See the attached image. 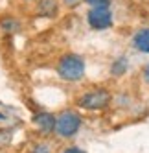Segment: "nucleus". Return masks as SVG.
Segmentation results:
<instances>
[{
	"label": "nucleus",
	"instance_id": "f257e3e1",
	"mask_svg": "<svg viewBox=\"0 0 149 153\" xmlns=\"http://www.w3.org/2000/svg\"><path fill=\"white\" fill-rule=\"evenodd\" d=\"M57 74L65 81H79L85 76V59L77 53H65L57 63Z\"/></svg>",
	"mask_w": 149,
	"mask_h": 153
},
{
	"label": "nucleus",
	"instance_id": "f03ea898",
	"mask_svg": "<svg viewBox=\"0 0 149 153\" xmlns=\"http://www.w3.org/2000/svg\"><path fill=\"white\" fill-rule=\"evenodd\" d=\"M81 127V116L76 111H63L55 116V133L61 138H72Z\"/></svg>",
	"mask_w": 149,
	"mask_h": 153
},
{
	"label": "nucleus",
	"instance_id": "7ed1b4c3",
	"mask_svg": "<svg viewBox=\"0 0 149 153\" xmlns=\"http://www.w3.org/2000/svg\"><path fill=\"white\" fill-rule=\"evenodd\" d=\"M79 107L89 109V111H98V109H103L111 103V92L105 89H94L90 92H85L79 100H77Z\"/></svg>",
	"mask_w": 149,
	"mask_h": 153
},
{
	"label": "nucleus",
	"instance_id": "20e7f679",
	"mask_svg": "<svg viewBox=\"0 0 149 153\" xmlns=\"http://www.w3.org/2000/svg\"><path fill=\"white\" fill-rule=\"evenodd\" d=\"M87 22L92 30H107L112 26L114 19H112V11L109 7H90L87 13Z\"/></svg>",
	"mask_w": 149,
	"mask_h": 153
},
{
	"label": "nucleus",
	"instance_id": "39448f33",
	"mask_svg": "<svg viewBox=\"0 0 149 153\" xmlns=\"http://www.w3.org/2000/svg\"><path fill=\"white\" fill-rule=\"evenodd\" d=\"M33 122L44 135H50L55 131V116L52 113H37L33 116Z\"/></svg>",
	"mask_w": 149,
	"mask_h": 153
},
{
	"label": "nucleus",
	"instance_id": "423d86ee",
	"mask_svg": "<svg viewBox=\"0 0 149 153\" xmlns=\"http://www.w3.org/2000/svg\"><path fill=\"white\" fill-rule=\"evenodd\" d=\"M133 46L142 53H149V28H142L136 31L133 37Z\"/></svg>",
	"mask_w": 149,
	"mask_h": 153
},
{
	"label": "nucleus",
	"instance_id": "0eeeda50",
	"mask_svg": "<svg viewBox=\"0 0 149 153\" xmlns=\"http://www.w3.org/2000/svg\"><path fill=\"white\" fill-rule=\"evenodd\" d=\"M37 13L42 17H55L59 13V2L57 0H39Z\"/></svg>",
	"mask_w": 149,
	"mask_h": 153
},
{
	"label": "nucleus",
	"instance_id": "6e6552de",
	"mask_svg": "<svg viewBox=\"0 0 149 153\" xmlns=\"http://www.w3.org/2000/svg\"><path fill=\"white\" fill-rule=\"evenodd\" d=\"M125 70H127V59L125 57H118V59L112 63V67H111V72L114 76H122Z\"/></svg>",
	"mask_w": 149,
	"mask_h": 153
},
{
	"label": "nucleus",
	"instance_id": "1a4fd4ad",
	"mask_svg": "<svg viewBox=\"0 0 149 153\" xmlns=\"http://www.w3.org/2000/svg\"><path fill=\"white\" fill-rule=\"evenodd\" d=\"M2 28H4L6 31H17V30L20 28V24L17 22V20H13V19H4V20H2Z\"/></svg>",
	"mask_w": 149,
	"mask_h": 153
},
{
	"label": "nucleus",
	"instance_id": "9d476101",
	"mask_svg": "<svg viewBox=\"0 0 149 153\" xmlns=\"http://www.w3.org/2000/svg\"><path fill=\"white\" fill-rule=\"evenodd\" d=\"M83 2H87L90 7H109L112 0H83Z\"/></svg>",
	"mask_w": 149,
	"mask_h": 153
},
{
	"label": "nucleus",
	"instance_id": "9b49d317",
	"mask_svg": "<svg viewBox=\"0 0 149 153\" xmlns=\"http://www.w3.org/2000/svg\"><path fill=\"white\" fill-rule=\"evenodd\" d=\"M33 153H52V151H50V146H46V144H37Z\"/></svg>",
	"mask_w": 149,
	"mask_h": 153
},
{
	"label": "nucleus",
	"instance_id": "f8f14e48",
	"mask_svg": "<svg viewBox=\"0 0 149 153\" xmlns=\"http://www.w3.org/2000/svg\"><path fill=\"white\" fill-rule=\"evenodd\" d=\"M61 2L65 4L66 7H76L77 4H81V2H83V0H61Z\"/></svg>",
	"mask_w": 149,
	"mask_h": 153
},
{
	"label": "nucleus",
	"instance_id": "ddd939ff",
	"mask_svg": "<svg viewBox=\"0 0 149 153\" xmlns=\"http://www.w3.org/2000/svg\"><path fill=\"white\" fill-rule=\"evenodd\" d=\"M63 153H85L83 149H79V148H66Z\"/></svg>",
	"mask_w": 149,
	"mask_h": 153
},
{
	"label": "nucleus",
	"instance_id": "4468645a",
	"mask_svg": "<svg viewBox=\"0 0 149 153\" xmlns=\"http://www.w3.org/2000/svg\"><path fill=\"white\" fill-rule=\"evenodd\" d=\"M144 78H145V81L149 83V65L145 67V70H144Z\"/></svg>",
	"mask_w": 149,
	"mask_h": 153
},
{
	"label": "nucleus",
	"instance_id": "2eb2a0df",
	"mask_svg": "<svg viewBox=\"0 0 149 153\" xmlns=\"http://www.w3.org/2000/svg\"><path fill=\"white\" fill-rule=\"evenodd\" d=\"M4 118H6V116H4V114H2V113H0V120H4Z\"/></svg>",
	"mask_w": 149,
	"mask_h": 153
},
{
	"label": "nucleus",
	"instance_id": "dca6fc26",
	"mask_svg": "<svg viewBox=\"0 0 149 153\" xmlns=\"http://www.w3.org/2000/svg\"><path fill=\"white\" fill-rule=\"evenodd\" d=\"M24 2H33V0H24Z\"/></svg>",
	"mask_w": 149,
	"mask_h": 153
}]
</instances>
